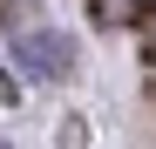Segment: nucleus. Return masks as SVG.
I'll list each match as a JSON object with an SVG mask.
<instances>
[{
  "mask_svg": "<svg viewBox=\"0 0 156 149\" xmlns=\"http://www.w3.org/2000/svg\"><path fill=\"white\" fill-rule=\"evenodd\" d=\"M61 149H82V122H75V115L61 122Z\"/></svg>",
  "mask_w": 156,
  "mask_h": 149,
  "instance_id": "f03ea898",
  "label": "nucleus"
},
{
  "mask_svg": "<svg viewBox=\"0 0 156 149\" xmlns=\"http://www.w3.org/2000/svg\"><path fill=\"white\" fill-rule=\"evenodd\" d=\"M0 149H7V142H0Z\"/></svg>",
  "mask_w": 156,
  "mask_h": 149,
  "instance_id": "7ed1b4c3",
  "label": "nucleus"
},
{
  "mask_svg": "<svg viewBox=\"0 0 156 149\" xmlns=\"http://www.w3.org/2000/svg\"><path fill=\"white\" fill-rule=\"evenodd\" d=\"M14 61L27 74H41V81H61V74L75 68V41L61 27H20L14 34Z\"/></svg>",
  "mask_w": 156,
  "mask_h": 149,
  "instance_id": "f257e3e1",
  "label": "nucleus"
}]
</instances>
